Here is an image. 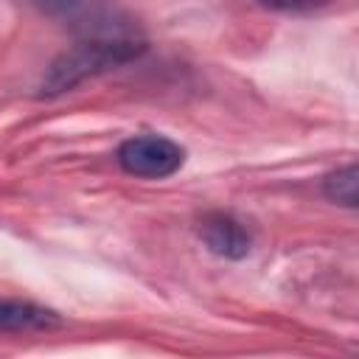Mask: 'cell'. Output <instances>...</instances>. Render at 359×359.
<instances>
[{
	"label": "cell",
	"mask_w": 359,
	"mask_h": 359,
	"mask_svg": "<svg viewBox=\"0 0 359 359\" xmlns=\"http://www.w3.org/2000/svg\"><path fill=\"white\" fill-rule=\"evenodd\" d=\"M258 6L264 8H272V11H286V14H309V11H317V8H325L331 0H255Z\"/></svg>",
	"instance_id": "cell-7"
},
{
	"label": "cell",
	"mask_w": 359,
	"mask_h": 359,
	"mask_svg": "<svg viewBox=\"0 0 359 359\" xmlns=\"http://www.w3.org/2000/svg\"><path fill=\"white\" fill-rule=\"evenodd\" d=\"M62 317L31 300L0 297V331H50L59 328Z\"/></svg>",
	"instance_id": "cell-4"
},
{
	"label": "cell",
	"mask_w": 359,
	"mask_h": 359,
	"mask_svg": "<svg viewBox=\"0 0 359 359\" xmlns=\"http://www.w3.org/2000/svg\"><path fill=\"white\" fill-rule=\"evenodd\" d=\"M199 238L213 255L230 261L244 258L252 247V236L244 227V222H238L233 213L224 210H210L199 219Z\"/></svg>",
	"instance_id": "cell-3"
},
{
	"label": "cell",
	"mask_w": 359,
	"mask_h": 359,
	"mask_svg": "<svg viewBox=\"0 0 359 359\" xmlns=\"http://www.w3.org/2000/svg\"><path fill=\"white\" fill-rule=\"evenodd\" d=\"M323 194H325L331 202L342 205V208H356V202H359L356 165H353V163H348V165H342V168L331 171V174L323 180Z\"/></svg>",
	"instance_id": "cell-5"
},
{
	"label": "cell",
	"mask_w": 359,
	"mask_h": 359,
	"mask_svg": "<svg viewBox=\"0 0 359 359\" xmlns=\"http://www.w3.org/2000/svg\"><path fill=\"white\" fill-rule=\"evenodd\" d=\"M25 3H31L34 8H39L42 14L62 17V20H79L90 8L87 0H25Z\"/></svg>",
	"instance_id": "cell-6"
},
{
	"label": "cell",
	"mask_w": 359,
	"mask_h": 359,
	"mask_svg": "<svg viewBox=\"0 0 359 359\" xmlns=\"http://www.w3.org/2000/svg\"><path fill=\"white\" fill-rule=\"evenodd\" d=\"M185 163V149L165 135H132L118 146V165L143 180H165Z\"/></svg>",
	"instance_id": "cell-2"
},
{
	"label": "cell",
	"mask_w": 359,
	"mask_h": 359,
	"mask_svg": "<svg viewBox=\"0 0 359 359\" xmlns=\"http://www.w3.org/2000/svg\"><path fill=\"white\" fill-rule=\"evenodd\" d=\"M146 50V39L123 25H95L87 28L84 36L62 50L45 70L39 81V95H62L81 81L107 73L109 67H121L137 59Z\"/></svg>",
	"instance_id": "cell-1"
}]
</instances>
